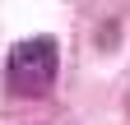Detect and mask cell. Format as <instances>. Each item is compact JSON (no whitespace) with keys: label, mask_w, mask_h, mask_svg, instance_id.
<instances>
[{"label":"cell","mask_w":130,"mask_h":125,"mask_svg":"<svg viewBox=\"0 0 130 125\" xmlns=\"http://www.w3.org/2000/svg\"><path fill=\"white\" fill-rule=\"evenodd\" d=\"M56 65H60L56 37H28V42H19L9 51V70H5L9 93L14 97H42V93L56 84Z\"/></svg>","instance_id":"obj_1"}]
</instances>
